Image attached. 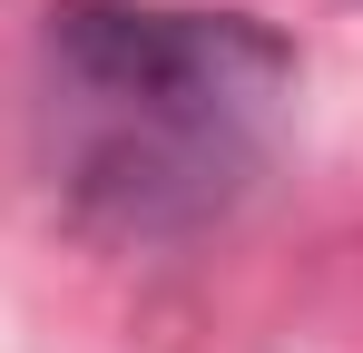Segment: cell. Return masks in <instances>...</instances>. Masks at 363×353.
I'll use <instances>...</instances> for the list:
<instances>
[{
    "label": "cell",
    "mask_w": 363,
    "mask_h": 353,
    "mask_svg": "<svg viewBox=\"0 0 363 353\" xmlns=\"http://www.w3.org/2000/svg\"><path fill=\"white\" fill-rule=\"evenodd\" d=\"M50 69L79 118V186L118 196L128 226H177L226 196V176H245L295 50L245 10L60 0Z\"/></svg>",
    "instance_id": "1"
}]
</instances>
